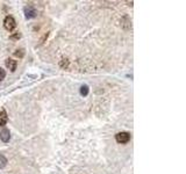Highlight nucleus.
Segmentation results:
<instances>
[{
	"mask_svg": "<svg viewBox=\"0 0 186 174\" xmlns=\"http://www.w3.org/2000/svg\"><path fill=\"white\" fill-rule=\"evenodd\" d=\"M130 134L129 132H126V131H122V132H119V134L115 135V139L118 143H121V144H126L130 141Z\"/></svg>",
	"mask_w": 186,
	"mask_h": 174,
	"instance_id": "f257e3e1",
	"label": "nucleus"
},
{
	"mask_svg": "<svg viewBox=\"0 0 186 174\" xmlns=\"http://www.w3.org/2000/svg\"><path fill=\"white\" fill-rule=\"evenodd\" d=\"M4 27L5 29H7V30H13V29L17 27V22L14 20V17L13 16H6L4 20Z\"/></svg>",
	"mask_w": 186,
	"mask_h": 174,
	"instance_id": "f03ea898",
	"label": "nucleus"
},
{
	"mask_svg": "<svg viewBox=\"0 0 186 174\" xmlns=\"http://www.w3.org/2000/svg\"><path fill=\"white\" fill-rule=\"evenodd\" d=\"M9 138H11L9 130L8 129H3V130H1V132H0V139H1L3 142L7 143L9 141Z\"/></svg>",
	"mask_w": 186,
	"mask_h": 174,
	"instance_id": "7ed1b4c3",
	"label": "nucleus"
},
{
	"mask_svg": "<svg viewBox=\"0 0 186 174\" xmlns=\"http://www.w3.org/2000/svg\"><path fill=\"white\" fill-rule=\"evenodd\" d=\"M17 65H18V63H17V61H14V59H11V58H8L7 61H6V66L8 67L12 72H14L15 70H17Z\"/></svg>",
	"mask_w": 186,
	"mask_h": 174,
	"instance_id": "20e7f679",
	"label": "nucleus"
},
{
	"mask_svg": "<svg viewBox=\"0 0 186 174\" xmlns=\"http://www.w3.org/2000/svg\"><path fill=\"white\" fill-rule=\"evenodd\" d=\"M7 120H8V117H7L6 112H5V110L0 112V127H4L5 124L7 123Z\"/></svg>",
	"mask_w": 186,
	"mask_h": 174,
	"instance_id": "39448f33",
	"label": "nucleus"
},
{
	"mask_svg": "<svg viewBox=\"0 0 186 174\" xmlns=\"http://www.w3.org/2000/svg\"><path fill=\"white\" fill-rule=\"evenodd\" d=\"M25 13H26V16H27V17H34V16H35V14H36L35 9H34L32 6L26 7L25 8Z\"/></svg>",
	"mask_w": 186,
	"mask_h": 174,
	"instance_id": "423d86ee",
	"label": "nucleus"
},
{
	"mask_svg": "<svg viewBox=\"0 0 186 174\" xmlns=\"http://www.w3.org/2000/svg\"><path fill=\"white\" fill-rule=\"evenodd\" d=\"M7 165V159L4 154H0V168H4Z\"/></svg>",
	"mask_w": 186,
	"mask_h": 174,
	"instance_id": "0eeeda50",
	"label": "nucleus"
},
{
	"mask_svg": "<svg viewBox=\"0 0 186 174\" xmlns=\"http://www.w3.org/2000/svg\"><path fill=\"white\" fill-rule=\"evenodd\" d=\"M80 93H82V95H87V93H88V87H87L86 85H84L80 87Z\"/></svg>",
	"mask_w": 186,
	"mask_h": 174,
	"instance_id": "6e6552de",
	"label": "nucleus"
},
{
	"mask_svg": "<svg viewBox=\"0 0 186 174\" xmlns=\"http://www.w3.org/2000/svg\"><path fill=\"white\" fill-rule=\"evenodd\" d=\"M14 55H15V56L17 57H23V55H25V52H23V50H22V49H21V50H17V52H14Z\"/></svg>",
	"mask_w": 186,
	"mask_h": 174,
	"instance_id": "1a4fd4ad",
	"label": "nucleus"
},
{
	"mask_svg": "<svg viewBox=\"0 0 186 174\" xmlns=\"http://www.w3.org/2000/svg\"><path fill=\"white\" fill-rule=\"evenodd\" d=\"M5 77H6V72H5L4 69L0 67V81L3 80V79H5Z\"/></svg>",
	"mask_w": 186,
	"mask_h": 174,
	"instance_id": "9d476101",
	"label": "nucleus"
},
{
	"mask_svg": "<svg viewBox=\"0 0 186 174\" xmlns=\"http://www.w3.org/2000/svg\"><path fill=\"white\" fill-rule=\"evenodd\" d=\"M11 38H20V34H19V32H17V34H15V35H12V36H11Z\"/></svg>",
	"mask_w": 186,
	"mask_h": 174,
	"instance_id": "9b49d317",
	"label": "nucleus"
}]
</instances>
